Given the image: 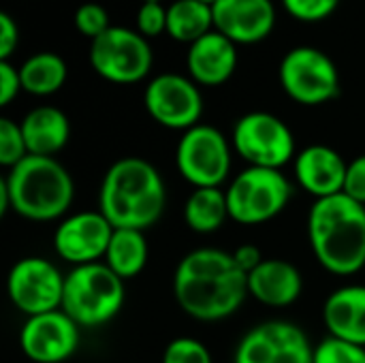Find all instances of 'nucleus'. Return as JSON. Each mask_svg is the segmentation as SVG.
Here are the masks:
<instances>
[{
    "instance_id": "bb28decb",
    "label": "nucleus",
    "mask_w": 365,
    "mask_h": 363,
    "mask_svg": "<svg viewBox=\"0 0 365 363\" xmlns=\"http://www.w3.org/2000/svg\"><path fill=\"white\" fill-rule=\"evenodd\" d=\"M28 156L21 126L11 118H0V165L11 169Z\"/></svg>"
},
{
    "instance_id": "a878e982",
    "label": "nucleus",
    "mask_w": 365,
    "mask_h": 363,
    "mask_svg": "<svg viewBox=\"0 0 365 363\" xmlns=\"http://www.w3.org/2000/svg\"><path fill=\"white\" fill-rule=\"evenodd\" d=\"M312 363H365V347L327 336L314 347Z\"/></svg>"
},
{
    "instance_id": "6e6552de",
    "label": "nucleus",
    "mask_w": 365,
    "mask_h": 363,
    "mask_svg": "<svg viewBox=\"0 0 365 363\" xmlns=\"http://www.w3.org/2000/svg\"><path fill=\"white\" fill-rule=\"evenodd\" d=\"M280 86L299 105L317 107L340 96V71L321 49L299 45L287 51L278 68Z\"/></svg>"
},
{
    "instance_id": "e433bc0d",
    "label": "nucleus",
    "mask_w": 365,
    "mask_h": 363,
    "mask_svg": "<svg viewBox=\"0 0 365 363\" xmlns=\"http://www.w3.org/2000/svg\"><path fill=\"white\" fill-rule=\"evenodd\" d=\"M141 2H163V0H141Z\"/></svg>"
},
{
    "instance_id": "f3484780",
    "label": "nucleus",
    "mask_w": 365,
    "mask_h": 363,
    "mask_svg": "<svg viewBox=\"0 0 365 363\" xmlns=\"http://www.w3.org/2000/svg\"><path fill=\"white\" fill-rule=\"evenodd\" d=\"M346 169L349 163L342 158V154L323 143L304 148L293 160L297 184L314 199L340 195L344 190Z\"/></svg>"
},
{
    "instance_id": "39448f33",
    "label": "nucleus",
    "mask_w": 365,
    "mask_h": 363,
    "mask_svg": "<svg viewBox=\"0 0 365 363\" xmlns=\"http://www.w3.org/2000/svg\"><path fill=\"white\" fill-rule=\"evenodd\" d=\"M124 306V280L103 261L77 265L64 278L62 310L83 329L113 321Z\"/></svg>"
},
{
    "instance_id": "f8f14e48",
    "label": "nucleus",
    "mask_w": 365,
    "mask_h": 363,
    "mask_svg": "<svg viewBox=\"0 0 365 363\" xmlns=\"http://www.w3.org/2000/svg\"><path fill=\"white\" fill-rule=\"evenodd\" d=\"M314 347L308 334L291 321H265L237 342L233 363H312Z\"/></svg>"
},
{
    "instance_id": "dca6fc26",
    "label": "nucleus",
    "mask_w": 365,
    "mask_h": 363,
    "mask_svg": "<svg viewBox=\"0 0 365 363\" xmlns=\"http://www.w3.org/2000/svg\"><path fill=\"white\" fill-rule=\"evenodd\" d=\"M214 30L235 45H252L267 39L276 26L272 0H218L214 6Z\"/></svg>"
},
{
    "instance_id": "412c9836",
    "label": "nucleus",
    "mask_w": 365,
    "mask_h": 363,
    "mask_svg": "<svg viewBox=\"0 0 365 363\" xmlns=\"http://www.w3.org/2000/svg\"><path fill=\"white\" fill-rule=\"evenodd\" d=\"M28 154L32 156H56L71 137V122L66 113L51 105L30 109L19 122Z\"/></svg>"
},
{
    "instance_id": "f03ea898",
    "label": "nucleus",
    "mask_w": 365,
    "mask_h": 363,
    "mask_svg": "<svg viewBox=\"0 0 365 363\" xmlns=\"http://www.w3.org/2000/svg\"><path fill=\"white\" fill-rule=\"evenodd\" d=\"M165 205V180L145 158L124 156L115 160L101 182L98 212L113 229L145 231L160 220Z\"/></svg>"
},
{
    "instance_id": "9d476101",
    "label": "nucleus",
    "mask_w": 365,
    "mask_h": 363,
    "mask_svg": "<svg viewBox=\"0 0 365 363\" xmlns=\"http://www.w3.org/2000/svg\"><path fill=\"white\" fill-rule=\"evenodd\" d=\"M233 150L250 165L282 169L295 160V135L287 122L267 111H250L233 126Z\"/></svg>"
},
{
    "instance_id": "6ab92c4d",
    "label": "nucleus",
    "mask_w": 365,
    "mask_h": 363,
    "mask_svg": "<svg viewBox=\"0 0 365 363\" xmlns=\"http://www.w3.org/2000/svg\"><path fill=\"white\" fill-rule=\"evenodd\" d=\"M304 291L299 270L284 259H263V263L248 274V293L269 308L293 306Z\"/></svg>"
},
{
    "instance_id": "4be33fe9",
    "label": "nucleus",
    "mask_w": 365,
    "mask_h": 363,
    "mask_svg": "<svg viewBox=\"0 0 365 363\" xmlns=\"http://www.w3.org/2000/svg\"><path fill=\"white\" fill-rule=\"evenodd\" d=\"M148 255L150 250L143 231L113 229L109 248L105 252V265L122 280H130L143 272L148 263Z\"/></svg>"
},
{
    "instance_id": "423d86ee",
    "label": "nucleus",
    "mask_w": 365,
    "mask_h": 363,
    "mask_svg": "<svg viewBox=\"0 0 365 363\" xmlns=\"http://www.w3.org/2000/svg\"><path fill=\"white\" fill-rule=\"evenodd\" d=\"M229 218L237 225L255 227L274 220L293 197V184L282 169L248 167L225 190Z\"/></svg>"
},
{
    "instance_id": "c85d7f7f",
    "label": "nucleus",
    "mask_w": 365,
    "mask_h": 363,
    "mask_svg": "<svg viewBox=\"0 0 365 363\" xmlns=\"http://www.w3.org/2000/svg\"><path fill=\"white\" fill-rule=\"evenodd\" d=\"M75 28L79 30V34L90 36L92 41L98 39L103 32L111 28L107 9L98 2H83L75 11Z\"/></svg>"
},
{
    "instance_id": "f257e3e1",
    "label": "nucleus",
    "mask_w": 365,
    "mask_h": 363,
    "mask_svg": "<svg viewBox=\"0 0 365 363\" xmlns=\"http://www.w3.org/2000/svg\"><path fill=\"white\" fill-rule=\"evenodd\" d=\"M173 295L188 317L216 323L233 317L244 306L250 295L248 274L235 263L233 252L197 248L178 263Z\"/></svg>"
},
{
    "instance_id": "473e14b6",
    "label": "nucleus",
    "mask_w": 365,
    "mask_h": 363,
    "mask_svg": "<svg viewBox=\"0 0 365 363\" xmlns=\"http://www.w3.org/2000/svg\"><path fill=\"white\" fill-rule=\"evenodd\" d=\"M21 90L19 68H15L9 60H0V107H6Z\"/></svg>"
},
{
    "instance_id": "cd10ccee",
    "label": "nucleus",
    "mask_w": 365,
    "mask_h": 363,
    "mask_svg": "<svg viewBox=\"0 0 365 363\" xmlns=\"http://www.w3.org/2000/svg\"><path fill=\"white\" fill-rule=\"evenodd\" d=\"M163 363H214L210 349L195 338L182 336L165 347Z\"/></svg>"
},
{
    "instance_id": "20e7f679",
    "label": "nucleus",
    "mask_w": 365,
    "mask_h": 363,
    "mask_svg": "<svg viewBox=\"0 0 365 363\" xmlns=\"http://www.w3.org/2000/svg\"><path fill=\"white\" fill-rule=\"evenodd\" d=\"M75 199L71 173L53 156L28 154L0 180V216L13 210L32 223L62 218Z\"/></svg>"
},
{
    "instance_id": "7c9ffc66",
    "label": "nucleus",
    "mask_w": 365,
    "mask_h": 363,
    "mask_svg": "<svg viewBox=\"0 0 365 363\" xmlns=\"http://www.w3.org/2000/svg\"><path fill=\"white\" fill-rule=\"evenodd\" d=\"M137 32L143 36H158L167 32V9L163 2H141L137 11Z\"/></svg>"
},
{
    "instance_id": "b1692460",
    "label": "nucleus",
    "mask_w": 365,
    "mask_h": 363,
    "mask_svg": "<svg viewBox=\"0 0 365 363\" xmlns=\"http://www.w3.org/2000/svg\"><path fill=\"white\" fill-rule=\"evenodd\" d=\"M214 30V11L199 0H175L167 6V34L180 43L192 45Z\"/></svg>"
},
{
    "instance_id": "5701e85b",
    "label": "nucleus",
    "mask_w": 365,
    "mask_h": 363,
    "mask_svg": "<svg viewBox=\"0 0 365 363\" xmlns=\"http://www.w3.org/2000/svg\"><path fill=\"white\" fill-rule=\"evenodd\" d=\"M227 220L229 205L222 188H195L184 203V223L195 233H214Z\"/></svg>"
},
{
    "instance_id": "aec40b11",
    "label": "nucleus",
    "mask_w": 365,
    "mask_h": 363,
    "mask_svg": "<svg viewBox=\"0 0 365 363\" xmlns=\"http://www.w3.org/2000/svg\"><path fill=\"white\" fill-rule=\"evenodd\" d=\"M323 321L329 336L365 347V287L336 289L323 304Z\"/></svg>"
},
{
    "instance_id": "2eb2a0df",
    "label": "nucleus",
    "mask_w": 365,
    "mask_h": 363,
    "mask_svg": "<svg viewBox=\"0 0 365 363\" xmlns=\"http://www.w3.org/2000/svg\"><path fill=\"white\" fill-rule=\"evenodd\" d=\"M113 235V225L96 210V212H77L60 220L53 231V250L56 255L77 265L98 263L105 259Z\"/></svg>"
},
{
    "instance_id": "c9c22d12",
    "label": "nucleus",
    "mask_w": 365,
    "mask_h": 363,
    "mask_svg": "<svg viewBox=\"0 0 365 363\" xmlns=\"http://www.w3.org/2000/svg\"><path fill=\"white\" fill-rule=\"evenodd\" d=\"M199 2H203V4H210V6H214V4H216L218 0H199Z\"/></svg>"
},
{
    "instance_id": "9b49d317",
    "label": "nucleus",
    "mask_w": 365,
    "mask_h": 363,
    "mask_svg": "<svg viewBox=\"0 0 365 363\" xmlns=\"http://www.w3.org/2000/svg\"><path fill=\"white\" fill-rule=\"evenodd\" d=\"M64 274L43 257L19 259L6 276V295L26 317L62 308Z\"/></svg>"
},
{
    "instance_id": "2f4dec72",
    "label": "nucleus",
    "mask_w": 365,
    "mask_h": 363,
    "mask_svg": "<svg viewBox=\"0 0 365 363\" xmlns=\"http://www.w3.org/2000/svg\"><path fill=\"white\" fill-rule=\"evenodd\" d=\"M342 193L365 205V154L353 158L349 163L346 180H344V190Z\"/></svg>"
},
{
    "instance_id": "7ed1b4c3",
    "label": "nucleus",
    "mask_w": 365,
    "mask_h": 363,
    "mask_svg": "<svg viewBox=\"0 0 365 363\" xmlns=\"http://www.w3.org/2000/svg\"><path fill=\"white\" fill-rule=\"evenodd\" d=\"M308 240L314 259L334 276L365 267V205L340 193L317 199L308 212Z\"/></svg>"
},
{
    "instance_id": "0eeeda50",
    "label": "nucleus",
    "mask_w": 365,
    "mask_h": 363,
    "mask_svg": "<svg viewBox=\"0 0 365 363\" xmlns=\"http://www.w3.org/2000/svg\"><path fill=\"white\" fill-rule=\"evenodd\" d=\"M229 139L210 124H197L182 133L175 148V167L192 188H220L233 165Z\"/></svg>"
},
{
    "instance_id": "f704fd0d",
    "label": "nucleus",
    "mask_w": 365,
    "mask_h": 363,
    "mask_svg": "<svg viewBox=\"0 0 365 363\" xmlns=\"http://www.w3.org/2000/svg\"><path fill=\"white\" fill-rule=\"evenodd\" d=\"M233 259H235V263L246 274H250L252 270H257L263 263V255H261V250L255 244H242V246H237L233 250Z\"/></svg>"
},
{
    "instance_id": "1a4fd4ad",
    "label": "nucleus",
    "mask_w": 365,
    "mask_h": 363,
    "mask_svg": "<svg viewBox=\"0 0 365 363\" xmlns=\"http://www.w3.org/2000/svg\"><path fill=\"white\" fill-rule=\"evenodd\" d=\"M154 51L143 34L126 26H111L90 45V64L98 77L118 86H133L152 71Z\"/></svg>"
},
{
    "instance_id": "393cba45",
    "label": "nucleus",
    "mask_w": 365,
    "mask_h": 363,
    "mask_svg": "<svg viewBox=\"0 0 365 363\" xmlns=\"http://www.w3.org/2000/svg\"><path fill=\"white\" fill-rule=\"evenodd\" d=\"M19 77L24 92L34 96H49L64 86L68 68L58 53L41 51L24 60V64L19 66Z\"/></svg>"
},
{
    "instance_id": "72a5a7b5",
    "label": "nucleus",
    "mask_w": 365,
    "mask_h": 363,
    "mask_svg": "<svg viewBox=\"0 0 365 363\" xmlns=\"http://www.w3.org/2000/svg\"><path fill=\"white\" fill-rule=\"evenodd\" d=\"M17 43H19L17 21L6 11H2L0 13V60H9L11 53L17 49Z\"/></svg>"
},
{
    "instance_id": "c756f323",
    "label": "nucleus",
    "mask_w": 365,
    "mask_h": 363,
    "mask_svg": "<svg viewBox=\"0 0 365 363\" xmlns=\"http://www.w3.org/2000/svg\"><path fill=\"white\" fill-rule=\"evenodd\" d=\"M338 4L340 0H282V6L291 17L308 24L327 19L338 9Z\"/></svg>"
},
{
    "instance_id": "4468645a",
    "label": "nucleus",
    "mask_w": 365,
    "mask_h": 363,
    "mask_svg": "<svg viewBox=\"0 0 365 363\" xmlns=\"http://www.w3.org/2000/svg\"><path fill=\"white\" fill-rule=\"evenodd\" d=\"M79 329L62 308L28 317L19 332V347L30 362L64 363L79 347Z\"/></svg>"
},
{
    "instance_id": "ddd939ff",
    "label": "nucleus",
    "mask_w": 365,
    "mask_h": 363,
    "mask_svg": "<svg viewBox=\"0 0 365 363\" xmlns=\"http://www.w3.org/2000/svg\"><path fill=\"white\" fill-rule=\"evenodd\" d=\"M143 105L156 124L171 131H188L203 116L199 86L178 73H163L150 79L143 92Z\"/></svg>"
},
{
    "instance_id": "a211bd4d",
    "label": "nucleus",
    "mask_w": 365,
    "mask_h": 363,
    "mask_svg": "<svg viewBox=\"0 0 365 363\" xmlns=\"http://www.w3.org/2000/svg\"><path fill=\"white\" fill-rule=\"evenodd\" d=\"M186 64L188 75L197 86H222L233 77L237 68V45L218 30H212L210 34L188 45Z\"/></svg>"
}]
</instances>
